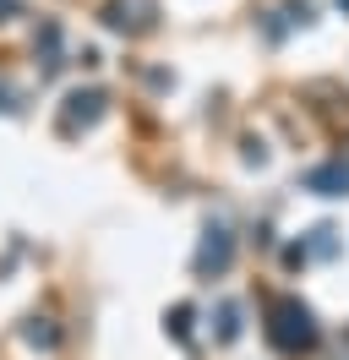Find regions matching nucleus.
I'll return each mask as SVG.
<instances>
[{
	"mask_svg": "<svg viewBox=\"0 0 349 360\" xmlns=\"http://www.w3.org/2000/svg\"><path fill=\"white\" fill-rule=\"evenodd\" d=\"M153 22H158V6H153V0H109L104 6V27L109 33L137 39V33H153Z\"/></svg>",
	"mask_w": 349,
	"mask_h": 360,
	"instance_id": "nucleus-4",
	"label": "nucleus"
},
{
	"mask_svg": "<svg viewBox=\"0 0 349 360\" xmlns=\"http://www.w3.org/2000/svg\"><path fill=\"white\" fill-rule=\"evenodd\" d=\"M240 338V300H218V344Z\"/></svg>",
	"mask_w": 349,
	"mask_h": 360,
	"instance_id": "nucleus-9",
	"label": "nucleus"
},
{
	"mask_svg": "<svg viewBox=\"0 0 349 360\" xmlns=\"http://www.w3.org/2000/svg\"><path fill=\"white\" fill-rule=\"evenodd\" d=\"M300 186H305V191H317V197H349V158H333V164L305 169Z\"/></svg>",
	"mask_w": 349,
	"mask_h": 360,
	"instance_id": "nucleus-5",
	"label": "nucleus"
},
{
	"mask_svg": "<svg viewBox=\"0 0 349 360\" xmlns=\"http://www.w3.org/2000/svg\"><path fill=\"white\" fill-rule=\"evenodd\" d=\"M33 55H39V77H61V66H65V55H61V22H44L39 27Z\"/></svg>",
	"mask_w": 349,
	"mask_h": 360,
	"instance_id": "nucleus-6",
	"label": "nucleus"
},
{
	"mask_svg": "<svg viewBox=\"0 0 349 360\" xmlns=\"http://www.w3.org/2000/svg\"><path fill=\"white\" fill-rule=\"evenodd\" d=\"M229 262H235V235L224 224H208L202 229V246H196V257H191L196 278H218V273H229Z\"/></svg>",
	"mask_w": 349,
	"mask_h": 360,
	"instance_id": "nucleus-3",
	"label": "nucleus"
},
{
	"mask_svg": "<svg viewBox=\"0 0 349 360\" xmlns=\"http://www.w3.org/2000/svg\"><path fill=\"white\" fill-rule=\"evenodd\" d=\"M338 360H349V328L338 333Z\"/></svg>",
	"mask_w": 349,
	"mask_h": 360,
	"instance_id": "nucleus-13",
	"label": "nucleus"
},
{
	"mask_svg": "<svg viewBox=\"0 0 349 360\" xmlns=\"http://www.w3.org/2000/svg\"><path fill=\"white\" fill-rule=\"evenodd\" d=\"M104 115H109V93H99V88H71V93H65V104H61L55 131H61V136H82V131H93Z\"/></svg>",
	"mask_w": 349,
	"mask_h": 360,
	"instance_id": "nucleus-2",
	"label": "nucleus"
},
{
	"mask_svg": "<svg viewBox=\"0 0 349 360\" xmlns=\"http://www.w3.org/2000/svg\"><path fill=\"white\" fill-rule=\"evenodd\" d=\"M267 344L279 349L284 360H300L317 349V338H322V328H317V316H311V306L305 300H295V295H279L273 306H267Z\"/></svg>",
	"mask_w": 349,
	"mask_h": 360,
	"instance_id": "nucleus-1",
	"label": "nucleus"
},
{
	"mask_svg": "<svg viewBox=\"0 0 349 360\" xmlns=\"http://www.w3.org/2000/svg\"><path fill=\"white\" fill-rule=\"evenodd\" d=\"M22 11H27V6H22V0H0V22H17Z\"/></svg>",
	"mask_w": 349,
	"mask_h": 360,
	"instance_id": "nucleus-12",
	"label": "nucleus"
},
{
	"mask_svg": "<svg viewBox=\"0 0 349 360\" xmlns=\"http://www.w3.org/2000/svg\"><path fill=\"white\" fill-rule=\"evenodd\" d=\"M305 257H322V262H333V257H338V229H333V224H317V229H311V246H305Z\"/></svg>",
	"mask_w": 349,
	"mask_h": 360,
	"instance_id": "nucleus-8",
	"label": "nucleus"
},
{
	"mask_svg": "<svg viewBox=\"0 0 349 360\" xmlns=\"http://www.w3.org/2000/svg\"><path fill=\"white\" fill-rule=\"evenodd\" d=\"M170 333L180 338V344H191V306H174L170 311Z\"/></svg>",
	"mask_w": 349,
	"mask_h": 360,
	"instance_id": "nucleus-11",
	"label": "nucleus"
},
{
	"mask_svg": "<svg viewBox=\"0 0 349 360\" xmlns=\"http://www.w3.org/2000/svg\"><path fill=\"white\" fill-rule=\"evenodd\" d=\"M22 338H27L33 349H55V344H61V328H55L49 316H27V322H22Z\"/></svg>",
	"mask_w": 349,
	"mask_h": 360,
	"instance_id": "nucleus-7",
	"label": "nucleus"
},
{
	"mask_svg": "<svg viewBox=\"0 0 349 360\" xmlns=\"http://www.w3.org/2000/svg\"><path fill=\"white\" fill-rule=\"evenodd\" d=\"M27 110V98H22V88L17 82H6V77H0V115H22Z\"/></svg>",
	"mask_w": 349,
	"mask_h": 360,
	"instance_id": "nucleus-10",
	"label": "nucleus"
},
{
	"mask_svg": "<svg viewBox=\"0 0 349 360\" xmlns=\"http://www.w3.org/2000/svg\"><path fill=\"white\" fill-rule=\"evenodd\" d=\"M338 6H344V11H349V0H338Z\"/></svg>",
	"mask_w": 349,
	"mask_h": 360,
	"instance_id": "nucleus-14",
	"label": "nucleus"
}]
</instances>
